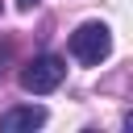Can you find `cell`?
Masks as SVG:
<instances>
[{
  "instance_id": "3957f363",
  "label": "cell",
  "mask_w": 133,
  "mask_h": 133,
  "mask_svg": "<svg viewBox=\"0 0 133 133\" xmlns=\"http://www.w3.org/2000/svg\"><path fill=\"white\" fill-rule=\"evenodd\" d=\"M46 125V108L42 104H17L8 112H0V133H33Z\"/></svg>"
},
{
  "instance_id": "277c9868",
  "label": "cell",
  "mask_w": 133,
  "mask_h": 133,
  "mask_svg": "<svg viewBox=\"0 0 133 133\" xmlns=\"http://www.w3.org/2000/svg\"><path fill=\"white\" fill-rule=\"evenodd\" d=\"M37 4H42V0H17V8H21V12H29V8H37Z\"/></svg>"
},
{
  "instance_id": "6da1fadb",
  "label": "cell",
  "mask_w": 133,
  "mask_h": 133,
  "mask_svg": "<svg viewBox=\"0 0 133 133\" xmlns=\"http://www.w3.org/2000/svg\"><path fill=\"white\" fill-rule=\"evenodd\" d=\"M112 54V29L104 21H87L71 33V58H79L83 66H100Z\"/></svg>"
},
{
  "instance_id": "5b68a950",
  "label": "cell",
  "mask_w": 133,
  "mask_h": 133,
  "mask_svg": "<svg viewBox=\"0 0 133 133\" xmlns=\"http://www.w3.org/2000/svg\"><path fill=\"white\" fill-rule=\"evenodd\" d=\"M0 71H4V66H0Z\"/></svg>"
},
{
  "instance_id": "7a4b0ae2",
  "label": "cell",
  "mask_w": 133,
  "mask_h": 133,
  "mask_svg": "<svg viewBox=\"0 0 133 133\" xmlns=\"http://www.w3.org/2000/svg\"><path fill=\"white\" fill-rule=\"evenodd\" d=\"M62 79H66V62H62L58 54H37V58L25 62V71H21V87L33 91V96H50Z\"/></svg>"
}]
</instances>
